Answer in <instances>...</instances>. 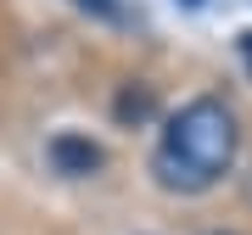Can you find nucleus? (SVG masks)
I'll return each mask as SVG.
<instances>
[{"instance_id":"nucleus-1","label":"nucleus","mask_w":252,"mask_h":235,"mask_svg":"<svg viewBox=\"0 0 252 235\" xmlns=\"http://www.w3.org/2000/svg\"><path fill=\"white\" fill-rule=\"evenodd\" d=\"M235 146H241L235 112L219 95H196V101H185V107L168 118V129H162V140L152 151V174H157L162 190L196 196V190L219 185L230 174Z\"/></svg>"},{"instance_id":"nucleus-2","label":"nucleus","mask_w":252,"mask_h":235,"mask_svg":"<svg viewBox=\"0 0 252 235\" xmlns=\"http://www.w3.org/2000/svg\"><path fill=\"white\" fill-rule=\"evenodd\" d=\"M51 163H56V174H67V179H90V174H101L107 151H101L90 135H56L51 140Z\"/></svg>"},{"instance_id":"nucleus-3","label":"nucleus","mask_w":252,"mask_h":235,"mask_svg":"<svg viewBox=\"0 0 252 235\" xmlns=\"http://www.w3.org/2000/svg\"><path fill=\"white\" fill-rule=\"evenodd\" d=\"M152 107H157V101H152V90H146V84H129V90L124 95H118V123H146V118H152Z\"/></svg>"},{"instance_id":"nucleus-4","label":"nucleus","mask_w":252,"mask_h":235,"mask_svg":"<svg viewBox=\"0 0 252 235\" xmlns=\"http://www.w3.org/2000/svg\"><path fill=\"white\" fill-rule=\"evenodd\" d=\"M73 6L95 11V17H107V23H124V17H129V11H124V6H112V0H73Z\"/></svg>"},{"instance_id":"nucleus-5","label":"nucleus","mask_w":252,"mask_h":235,"mask_svg":"<svg viewBox=\"0 0 252 235\" xmlns=\"http://www.w3.org/2000/svg\"><path fill=\"white\" fill-rule=\"evenodd\" d=\"M235 51H241V62H247V73H252V28H247V34H235Z\"/></svg>"},{"instance_id":"nucleus-6","label":"nucleus","mask_w":252,"mask_h":235,"mask_svg":"<svg viewBox=\"0 0 252 235\" xmlns=\"http://www.w3.org/2000/svg\"><path fill=\"white\" fill-rule=\"evenodd\" d=\"M213 235H224V230H213Z\"/></svg>"}]
</instances>
